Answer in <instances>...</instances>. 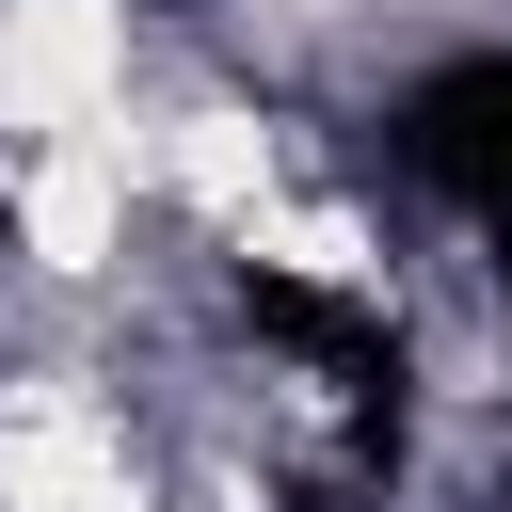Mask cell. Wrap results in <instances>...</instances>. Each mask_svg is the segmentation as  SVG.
<instances>
[{
  "mask_svg": "<svg viewBox=\"0 0 512 512\" xmlns=\"http://www.w3.org/2000/svg\"><path fill=\"white\" fill-rule=\"evenodd\" d=\"M128 96V0H0V128L80 144Z\"/></svg>",
  "mask_w": 512,
  "mask_h": 512,
  "instance_id": "6da1fadb",
  "label": "cell"
},
{
  "mask_svg": "<svg viewBox=\"0 0 512 512\" xmlns=\"http://www.w3.org/2000/svg\"><path fill=\"white\" fill-rule=\"evenodd\" d=\"M0 512H144V464L96 384H64V368L0 384Z\"/></svg>",
  "mask_w": 512,
  "mask_h": 512,
  "instance_id": "7a4b0ae2",
  "label": "cell"
},
{
  "mask_svg": "<svg viewBox=\"0 0 512 512\" xmlns=\"http://www.w3.org/2000/svg\"><path fill=\"white\" fill-rule=\"evenodd\" d=\"M16 224H32L48 272H112V240H128V128L16 144Z\"/></svg>",
  "mask_w": 512,
  "mask_h": 512,
  "instance_id": "3957f363",
  "label": "cell"
},
{
  "mask_svg": "<svg viewBox=\"0 0 512 512\" xmlns=\"http://www.w3.org/2000/svg\"><path fill=\"white\" fill-rule=\"evenodd\" d=\"M160 176L208 208V224H240L256 192H272V128L256 112H176V144H160Z\"/></svg>",
  "mask_w": 512,
  "mask_h": 512,
  "instance_id": "277c9868",
  "label": "cell"
}]
</instances>
